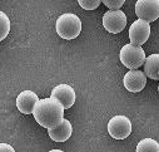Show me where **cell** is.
<instances>
[{
  "label": "cell",
  "instance_id": "cell-1",
  "mask_svg": "<svg viewBox=\"0 0 159 152\" xmlns=\"http://www.w3.org/2000/svg\"><path fill=\"white\" fill-rule=\"evenodd\" d=\"M33 116L44 128H53L64 120V107L55 98H42L36 103Z\"/></svg>",
  "mask_w": 159,
  "mask_h": 152
},
{
  "label": "cell",
  "instance_id": "cell-2",
  "mask_svg": "<svg viewBox=\"0 0 159 152\" xmlns=\"http://www.w3.org/2000/svg\"><path fill=\"white\" fill-rule=\"evenodd\" d=\"M55 29L60 38L71 40L78 38L79 34L82 33V20L75 14L65 13L57 19Z\"/></svg>",
  "mask_w": 159,
  "mask_h": 152
},
{
  "label": "cell",
  "instance_id": "cell-3",
  "mask_svg": "<svg viewBox=\"0 0 159 152\" xmlns=\"http://www.w3.org/2000/svg\"><path fill=\"white\" fill-rule=\"evenodd\" d=\"M119 58L123 65H125L127 68H129L130 70L142 67V64H144L147 57H145V52L143 50L142 47H135L133 44H125L119 53Z\"/></svg>",
  "mask_w": 159,
  "mask_h": 152
},
{
  "label": "cell",
  "instance_id": "cell-4",
  "mask_svg": "<svg viewBox=\"0 0 159 152\" xmlns=\"http://www.w3.org/2000/svg\"><path fill=\"white\" fill-rule=\"evenodd\" d=\"M108 132L115 140H124L132 133V122L125 116H114L108 122Z\"/></svg>",
  "mask_w": 159,
  "mask_h": 152
},
{
  "label": "cell",
  "instance_id": "cell-5",
  "mask_svg": "<svg viewBox=\"0 0 159 152\" xmlns=\"http://www.w3.org/2000/svg\"><path fill=\"white\" fill-rule=\"evenodd\" d=\"M103 26L111 34L120 33L127 26V15L122 10H109L103 15Z\"/></svg>",
  "mask_w": 159,
  "mask_h": 152
},
{
  "label": "cell",
  "instance_id": "cell-6",
  "mask_svg": "<svg viewBox=\"0 0 159 152\" xmlns=\"http://www.w3.org/2000/svg\"><path fill=\"white\" fill-rule=\"evenodd\" d=\"M135 14L147 23L155 21L159 18V0H138L135 3Z\"/></svg>",
  "mask_w": 159,
  "mask_h": 152
},
{
  "label": "cell",
  "instance_id": "cell-7",
  "mask_svg": "<svg viewBox=\"0 0 159 152\" xmlns=\"http://www.w3.org/2000/svg\"><path fill=\"white\" fill-rule=\"evenodd\" d=\"M150 35V25L149 23L144 21V20H135L130 28H129V39H130V44L135 45V47H142Z\"/></svg>",
  "mask_w": 159,
  "mask_h": 152
},
{
  "label": "cell",
  "instance_id": "cell-8",
  "mask_svg": "<svg viewBox=\"0 0 159 152\" xmlns=\"http://www.w3.org/2000/svg\"><path fill=\"white\" fill-rule=\"evenodd\" d=\"M123 83L129 92H134V93L140 92L147 84V75L142 70L133 69L125 73L123 78Z\"/></svg>",
  "mask_w": 159,
  "mask_h": 152
},
{
  "label": "cell",
  "instance_id": "cell-9",
  "mask_svg": "<svg viewBox=\"0 0 159 152\" xmlns=\"http://www.w3.org/2000/svg\"><path fill=\"white\" fill-rule=\"evenodd\" d=\"M52 98H55L64 107V109H68L75 103V91L68 84H59L53 88Z\"/></svg>",
  "mask_w": 159,
  "mask_h": 152
},
{
  "label": "cell",
  "instance_id": "cell-10",
  "mask_svg": "<svg viewBox=\"0 0 159 152\" xmlns=\"http://www.w3.org/2000/svg\"><path fill=\"white\" fill-rule=\"evenodd\" d=\"M38 102L39 97L31 91H23L16 97V107L24 115H31Z\"/></svg>",
  "mask_w": 159,
  "mask_h": 152
},
{
  "label": "cell",
  "instance_id": "cell-11",
  "mask_svg": "<svg viewBox=\"0 0 159 152\" xmlns=\"http://www.w3.org/2000/svg\"><path fill=\"white\" fill-rule=\"evenodd\" d=\"M71 132H73L71 123H70L68 120H65V118H64L58 126H55V127L48 130L49 137H50L54 142H65L68 138H70Z\"/></svg>",
  "mask_w": 159,
  "mask_h": 152
},
{
  "label": "cell",
  "instance_id": "cell-12",
  "mask_svg": "<svg viewBox=\"0 0 159 152\" xmlns=\"http://www.w3.org/2000/svg\"><path fill=\"white\" fill-rule=\"evenodd\" d=\"M159 72V54H150L144 62V74L147 77L157 81Z\"/></svg>",
  "mask_w": 159,
  "mask_h": 152
},
{
  "label": "cell",
  "instance_id": "cell-13",
  "mask_svg": "<svg viewBox=\"0 0 159 152\" xmlns=\"http://www.w3.org/2000/svg\"><path fill=\"white\" fill-rule=\"evenodd\" d=\"M137 152H159V143L153 138H143L137 145Z\"/></svg>",
  "mask_w": 159,
  "mask_h": 152
},
{
  "label": "cell",
  "instance_id": "cell-14",
  "mask_svg": "<svg viewBox=\"0 0 159 152\" xmlns=\"http://www.w3.org/2000/svg\"><path fill=\"white\" fill-rule=\"evenodd\" d=\"M10 19L8 18V15L0 10V42L4 40L8 36L9 31H10Z\"/></svg>",
  "mask_w": 159,
  "mask_h": 152
},
{
  "label": "cell",
  "instance_id": "cell-15",
  "mask_svg": "<svg viewBox=\"0 0 159 152\" xmlns=\"http://www.w3.org/2000/svg\"><path fill=\"white\" fill-rule=\"evenodd\" d=\"M78 3L85 10H94L102 4L100 0H79Z\"/></svg>",
  "mask_w": 159,
  "mask_h": 152
},
{
  "label": "cell",
  "instance_id": "cell-16",
  "mask_svg": "<svg viewBox=\"0 0 159 152\" xmlns=\"http://www.w3.org/2000/svg\"><path fill=\"white\" fill-rule=\"evenodd\" d=\"M104 5H107L110 10H120L124 4V0H104Z\"/></svg>",
  "mask_w": 159,
  "mask_h": 152
},
{
  "label": "cell",
  "instance_id": "cell-17",
  "mask_svg": "<svg viewBox=\"0 0 159 152\" xmlns=\"http://www.w3.org/2000/svg\"><path fill=\"white\" fill-rule=\"evenodd\" d=\"M0 152H15L11 145L8 143H0Z\"/></svg>",
  "mask_w": 159,
  "mask_h": 152
},
{
  "label": "cell",
  "instance_id": "cell-18",
  "mask_svg": "<svg viewBox=\"0 0 159 152\" xmlns=\"http://www.w3.org/2000/svg\"><path fill=\"white\" fill-rule=\"evenodd\" d=\"M48 152H64V151H61V150H58V148H55V150H50V151H48Z\"/></svg>",
  "mask_w": 159,
  "mask_h": 152
},
{
  "label": "cell",
  "instance_id": "cell-19",
  "mask_svg": "<svg viewBox=\"0 0 159 152\" xmlns=\"http://www.w3.org/2000/svg\"><path fill=\"white\" fill-rule=\"evenodd\" d=\"M158 78H159V72H158Z\"/></svg>",
  "mask_w": 159,
  "mask_h": 152
},
{
  "label": "cell",
  "instance_id": "cell-20",
  "mask_svg": "<svg viewBox=\"0 0 159 152\" xmlns=\"http://www.w3.org/2000/svg\"><path fill=\"white\" fill-rule=\"evenodd\" d=\"M158 92H159V86H158Z\"/></svg>",
  "mask_w": 159,
  "mask_h": 152
}]
</instances>
